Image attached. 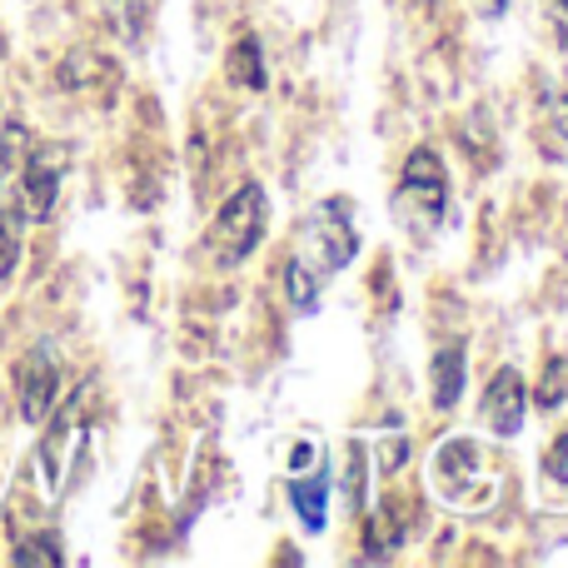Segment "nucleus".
Instances as JSON below:
<instances>
[{
  "instance_id": "nucleus-1",
  "label": "nucleus",
  "mask_w": 568,
  "mask_h": 568,
  "mask_svg": "<svg viewBox=\"0 0 568 568\" xmlns=\"http://www.w3.org/2000/svg\"><path fill=\"white\" fill-rule=\"evenodd\" d=\"M359 255V230H354V210L344 200H320L304 220V240L284 265V290L300 314L320 310V290L339 270H349V260Z\"/></svg>"
},
{
  "instance_id": "nucleus-2",
  "label": "nucleus",
  "mask_w": 568,
  "mask_h": 568,
  "mask_svg": "<svg viewBox=\"0 0 568 568\" xmlns=\"http://www.w3.org/2000/svg\"><path fill=\"white\" fill-rule=\"evenodd\" d=\"M265 220H270L265 185L245 180V185L215 210V220H210V230H205L210 260H215L220 270H240L260 250V240H265Z\"/></svg>"
},
{
  "instance_id": "nucleus-3",
  "label": "nucleus",
  "mask_w": 568,
  "mask_h": 568,
  "mask_svg": "<svg viewBox=\"0 0 568 568\" xmlns=\"http://www.w3.org/2000/svg\"><path fill=\"white\" fill-rule=\"evenodd\" d=\"M394 210H399L409 235H434L439 230L444 210H449V170L429 145L404 155L399 185H394Z\"/></svg>"
},
{
  "instance_id": "nucleus-4",
  "label": "nucleus",
  "mask_w": 568,
  "mask_h": 568,
  "mask_svg": "<svg viewBox=\"0 0 568 568\" xmlns=\"http://www.w3.org/2000/svg\"><path fill=\"white\" fill-rule=\"evenodd\" d=\"M16 399L26 424H45L60 404V359L50 344H36L26 359L16 364Z\"/></svg>"
},
{
  "instance_id": "nucleus-5",
  "label": "nucleus",
  "mask_w": 568,
  "mask_h": 568,
  "mask_svg": "<svg viewBox=\"0 0 568 568\" xmlns=\"http://www.w3.org/2000/svg\"><path fill=\"white\" fill-rule=\"evenodd\" d=\"M80 439H85L80 409L65 404V414L50 424L45 439H40V449H36V474H40V484H45V499H60V494H65L70 464H75V454H80Z\"/></svg>"
},
{
  "instance_id": "nucleus-6",
  "label": "nucleus",
  "mask_w": 568,
  "mask_h": 568,
  "mask_svg": "<svg viewBox=\"0 0 568 568\" xmlns=\"http://www.w3.org/2000/svg\"><path fill=\"white\" fill-rule=\"evenodd\" d=\"M60 175H65V150L60 145H36L20 165V220H45L55 210Z\"/></svg>"
},
{
  "instance_id": "nucleus-7",
  "label": "nucleus",
  "mask_w": 568,
  "mask_h": 568,
  "mask_svg": "<svg viewBox=\"0 0 568 568\" xmlns=\"http://www.w3.org/2000/svg\"><path fill=\"white\" fill-rule=\"evenodd\" d=\"M524 414H529V384H524V374L519 369H494V379L484 384V399H479L484 429L499 434V439H519Z\"/></svg>"
},
{
  "instance_id": "nucleus-8",
  "label": "nucleus",
  "mask_w": 568,
  "mask_h": 568,
  "mask_svg": "<svg viewBox=\"0 0 568 568\" xmlns=\"http://www.w3.org/2000/svg\"><path fill=\"white\" fill-rule=\"evenodd\" d=\"M329 484H334V469L324 464V454L314 464H304V469H294L290 509L304 524V534H320L329 524Z\"/></svg>"
},
{
  "instance_id": "nucleus-9",
  "label": "nucleus",
  "mask_w": 568,
  "mask_h": 568,
  "mask_svg": "<svg viewBox=\"0 0 568 568\" xmlns=\"http://www.w3.org/2000/svg\"><path fill=\"white\" fill-rule=\"evenodd\" d=\"M464 379H469V359H464V344H439L434 349V359H429V399H434V409H459V399H464Z\"/></svg>"
},
{
  "instance_id": "nucleus-10",
  "label": "nucleus",
  "mask_w": 568,
  "mask_h": 568,
  "mask_svg": "<svg viewBox=\"0 0 568 568\" xmlns=\"http://www.w3.org/2000/svg\"><path fill=\"white\" fill-rule=\"evenodd\" d=\"M225 75L245 90H265V50H260V36H240L225 55Z\"/></svg>"
},
{
  "instance_id": "nucleus-11",
  "label": "nucleus",
  "mask_w": 568,
  "mask_h": 568,
  "mask_svg": "<svg viewBox=\"0 0 568 568\" xmlns=\"http://www.w3.org/2000/svg\"><path fill=\"white\" fill-rule=\"evenodd\" d=\"M539 409H559V404L568 399V354H549L539 369V384H534L529 394Z\"/></svg>"
},
{
  "instance_id": "nucleus-12",
  "label": "nucleus",
  "mask_w": 568,
  "mask_h": 568,
  "mask_svg": "<svg viewBox=\"0 0 568 568\" xmlns=\"http://www.w3.org/2000/svg\"><path fill=\"white\" fill-rule=\"evenodd\" d=\"M20 240H26L20 210H0V280L16 275V265H20Z\"/></svg>"
},
{
  "instance_id": "nucleus-13",
  "label": "nucleus",
  "mask_w": 568,
  "mask_h": 568,
  "mask_svg": "<svg viewBox=\"0 0 568 568\" xmlns=\"http://www.w3.org/2000/svg\"><path fill=\"white\" fill-rule=\"evenodd\" d=\"M105 10L115 16V26L125 30L130 40L145 30V20H150V10H155V0H105Z\"/></svg>"
},
{
  "instance_id": "nucleus-14",
  "label": "nucleus",
  "mask_w": 568,
  "mask_h": 568,
  "mask_svg": "<svg viewBox=\"0 0 568 568\" xmlns=\"http://www.w3.org/2000/svg\"><path fill=\"white\" fill-rule=\"evenodd\" d=\"M544 474H549L554 484H568V429L549 444V454H544Z\"/></svg>"
},
{
  "instance_id": "nucleus-15",
  "label": "nucleus",
  "mask_w": 568,
  "mask_h": 568,
  "mask_svg": "<svg viewBox=\"0 0 568 568\" xmlns=\"http://www.w3.org/2000/svg\"><path fill=\"white\" fill-rule=\"evenodd\" d=\"M16 564H60L55 539H30V549H16Z\"/></svg>"
},
{
  "instance_id": "nucleus-16",
  "label": "nucleus",
  "mask_w": 568,
  "mask_h": 568,
  "mask_svg": "<svg viewBox=\"0 0 568 568\" xmlns=\"http://www.w3.org/2000/svg\"><path fill=\"white\" fill-rule=\"evenodd\" d=\"M544 16H549V30L554 40L568 50V0H544Z\"/></svg>"
},
{
  "instance_id": "nucleus-17",
  "label": "nucleus",
  "mask_w": 568,
  "mask_h": 568,
  "mask_svg": "<svg viewBox=\"0 0 568 568\" xmlns=\"http://www.w3.org/2000/svg\"><path fill=\"white\" fill-rule=\"evenodd\" d=\"M20 130L16 125H0V180H6V170H10V155H16V145H10V140H16Z\"/></svg>"
},
{
  "instance_id": "nucleus-18",
  "label": "nucleus",
  "mask_w": 568,
  "mask_h": 568,
  "mask_svg": "<svg viewBox=\"0 0 568 568\" xmlns=\"http://www.w3.org/2000/svg\"><path fill=\"white\" fill-rule=\"evenodd\" d=\"M474 6H479V16H484V20H499L504 10H509V0H474Z\"/></svg>"
},
{
  "instance_id": "nucleus-19",
  "label": "nucleus",
  "mask_w": 568,
  "mask_h": 568,
  "mask_svg": "<svg viewBox=\"0 0 568 568\" xmlns=\"http://www.w3.org/2000/svg\"><path fill=\"white\" fill-rule=\"evenodd\" d=\"M554 125H559V135L568 140V85H564V95H559V105H554Z\"/></svg>"
},
{
  "instance_id": "nucleus-20",
  "label": "nucleus",
  "mask_w": 568,
  "mask_h": 568,
  "mask_svg": "<svg viewBox=\"0 0 568 568\" xmlns=\"http://www.w3.org/2000/svg\"><path fill=\"white\" fill-rule=\"evenodd\" d=\"M424 6H439V0H424Z\"/></svg>"
}]
</instances>
